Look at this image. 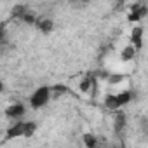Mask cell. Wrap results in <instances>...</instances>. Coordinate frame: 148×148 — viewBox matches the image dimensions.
I'll use <instances>...</instances> for the list:
<instances>
[{"instance_id": "obj_10", "label": "cell", "mask_w": 148, "mask_h": 148, "mask_svg": "<svg viewBox=\"0 0 148 148\" xmlns=\"http://www.w3.org/2000/svg\"><path fill=\"white\" fill-rule=\"evenodd\" d=\"M136 52H138V51L129 44V45H127V47H124V51L120 52V59H122V61H131V59H134Z\"/></svg>"}, {"instance_id": "obj_14", "label": "cell", "mask_w": 148, "mask_h": 148, "mask_svg": "<svg viewBox=\"0 0 148 148\" xmlns=\"http://www.w3.org/2000/svg\"><path fill=\"white\" fill-rule=\"evenodd\" d=\"M2 42H4V28L0 26V44H2Z\"/></svg>"}, {"instance_id": "obj_5", "label": "cell", "mask_w": 148, "mask_h": 148, "mask_svg": "<svg viewBox=\"0 0 148 148\" xmlns=\"http://www.w3.org/2000/svg\"><path fill=\"white\" fill-rule=\"evenodd\" d=\"M131 45L139 51L141 45H143V28L141 26H134L132 28V33H131Z\"/></svg>"}, {"instance_id": "obj_9", "label": "cell", "mask_w": 148, "mask_h": 148, "mask_svg": "<svg viewBox=\"0 0 148 148\" xmlns=\"http://www.w3.org/2000/svg\"><path fill=\"white\" fill-rule=\"evenodd\" d=\"M82 139H84V145H86V148H98V146H99V141H98V138H96L94 134H91V132H86V134L82 136Z\"/></svg>"}, {"instance_id": "obj_3", "label": "cell", "mask_w": 148, "mask_h": 148, "mask_svg": "<svg viewBox=\"0 0 148 148\" xmlns=\"http://www.w3.org/2000/svg\"><path fill=\"white\" fill-rule=\"evenodd\" d=\"M49 99H51V87H49V86H42V87H38V89L32 94L30 105H32L33 110H38V108L45 106V105L49 103Z\"/></svg>"}, {"instance_id": "obj_11", "label": "cell", "mask_w": 148, "mask_h": 148, "mask_svg": "<svg viewBox=\"0 0 148 148\" xmlns=\"http://www.w3.org/2000/svg\"><path fill=\"white\" fill-rule=\"evenodd\" d=\"M124 129H125V115L120 112V113H117V117H115V132L120 134Z\"/></svg>"}, {"instance_id": "obj_6", "label": "cell", "mask_w": 148, "mask_h": 148, "mask_svg": "<svg viewBox=\"0 0 148 148\" xmlns=\"http://www.w3.org/2000/svg\"><path fill=\"white\" fill-rule=\"evenodd\" d=\"M80 91H82V92H94V91H96V77L92 75V73H89L87 77L82 79V82H80Z\"/></svg>"}, {"instance_id": "obj_12", "label": "cell", "mask_w": 148, "mask_h": 148, "mask_svg": "<svg viewBox=\"0 0 148 148\" xmlns=\"http://www.w3.org/2000/svg\"><path fill=\"white\" fill-rule=\"evenodd\" d=\"M66 92H68V89H66L64 86H51V98H54V99L61 98V96L66 94Z\"/></svg>"}, {"instance_id": "obj_7", "label": "cell", "mask_w": 148, "mask_h": 148, "mask_svg": "<svg viewBox=\"0 0 148 148\" xmlns=\"http://www.w3.org/2000/svg\"><path fill=\"white\" fill-rule=\"evenodd\" d=\"M35 26H37L40 32H44V33H51L52 28H54V23H52V19H49V18H37Z\"/></svg>"}, {"instance_id": "obj_2", "label": "cell", "mask_w": 148, "mask_h": 148, "mask_svg": "<svg viewBox=\"0 0 148 148\" xmlns=\"http://www.w3.org/2000/svg\"><path fill=\"white\" fill-rule=\"evenodd\" d=\"M131 99H132V92L131 91H122L119 94H108L105 98V105L110 110H119V108L125 106Z\"/></svg>"}, {"instance_id": "obj_15", "label": "cell", "mask_w": 148, "mask_h": 148, "mask_svg": "<svg viewBox=\"0 0 148 148\" xmlns=\"http://www.w3.org/2000/svg\"><path fill=\"white\" fill-rule=\"evenodd\" d=\"M2 91H4V82L0 80V92H2Z\"/></svg>"}, {"instance_id": "obj_8", "label": "cell", "mask_w": 148, "mask_h": 148, "mask_svg": "<svg viewBox=\"0 0 148 148\" xmlns=\"http://www.w3.org/2000/svg\"><path fill=\"white\" fill-rule=\"evenodd\" d=\"M145 14H146V7H145V5H138V4H136V5L132 7V11H131V14H129V18H127V19L136 23V21L143 19V18H145Z\"/></svg>"}, {"instance_id": "obj_1", "label": "cell", "mask_w": 148, "mask_h": 148, "mask_svg": "<svg viewBox=\"0 0 148 148\" xmlns=\"http://www.w3.org/2000/svg\"><path fill=\"white\" fill-rule=\"evenodd\" d=\"M37 131V124L28 120V122H16L7 132L5 139H14V138H32Z\"/></svg>"}, {"instance_id": "obj_4", "label": "cell", "mask_w": 148, "mask_h": 148, "mask_svg": "<svg viewBox=\"0 0 148 148\" xmlns=\"http://www.w3.org/2000/svg\"><path fill=\"white\" fill-rule=\"evenodd\" d=\"M25 113H26V108H25L23 103H14V105L5 108V115L9 119H21Z\"/></svg>"}, {"instance_id": "obj_13", "label": "cell", "mask_w": 148, "mask_h": 148, "mask_svg": "<svg viewBox=\"0 0 148 148\" xmlns=\"http://www.w3.org/2000/svg\"><path fill=\"white\" fill-rule=\"evenodd\" d=\"M124 80V75H120V73H115V75H108V82L112 84V86H115V84H119V82H122Z\"/></svg>"}]
</instances>
